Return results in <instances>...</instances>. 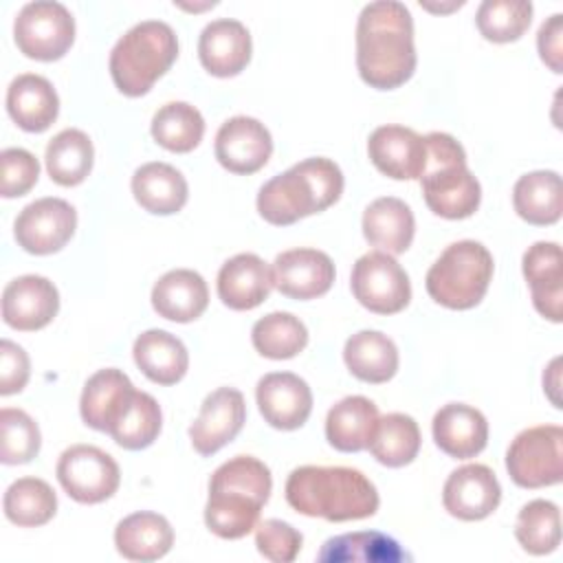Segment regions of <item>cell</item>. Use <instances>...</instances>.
<instances>
[{
    "label": "cell",
    "mask_w": 563,
    "mask_h": 563,
    "mask_svg": "<svg viewBox=\"0 0 563 563\" xmlns=\"http://www.w3.org/2000/svg\"><path fill=\"white\" fill-rule=\"evenodd\" d=\"M134 363L156 385L178 383L189 367L185 343L165 330L141 332L132 347Z\"/></svg>",
    "instance_id": "29"
},
{
    "label": "cell",
    "mask_w": 563,
    "mask_h": 563,
    "mask_svg": "<svg viewBox=\"0 0 563 563\" xmlns=\"http://www.w3.org/2000/svg\"><path fill=\"white\" fill-rule=\"evenodd\" d=\"M29 374H31V365H29L26 352L18 343L2 339V343H0V394L11 396V394L22 391L24 385L29 383Z\"/></svg>",
    "instance_id": "46"
},
{
    "label": "cell",
    "mask_w": 563,
    "mask_h": 563,
    "mask_svg": "<svg viewBox=\"0 0 563 563\" xmlns=\"http://www.w3.org/2000/svg\"><path fill=\"white\" fill-rule=\"evenodd\" d=\"M286 501L299 515L328 521H356L378 510V490L358 468L299 466L286 479Z\"/></svg>",
    "instance_id": "2"
},
{
    "label": "cell",
    "mask_w": 563,
    "mask_h": 563,
    "mask_svg": "<svg viewBox=\"0 0 563 563\" xmlns=\"http://www.w3.org/2000/svg\"><path fill=\"white\" fill-rule=\"evenodd\" d=\"M493 279V255L475 240H460L444 249L427 273L429 297L451 310L475 308Z\"/></svg>",
    "instance_id": "7"
},
{
    "label": "cell",
    "mask_w": 563,
    "mask_h": 563,
    "mask_svg": "<svg viewBox=\"0 0 563 563\" xmlns=\"http://www.w3.org/2000/svg\"><path fill=\"white\" fill-rule=\"evenodd\" d=\"M367 154L374 167L394 180H416L427 165L424 136L405 125H380L369 134Z\"/></svg>",
    "instance_id": "18"
},
{
    "label": "cell",
    "mask_w": 563,
    "mask_h": 563,
    "mask_svg": "<svg viewBox=\"0 0 563 563\" xmlns=\"http://www.w3.org/2000/svg\"><path fill=\"white\" fill-rule=\"evenodd\" d=\"M515 537L521 548L534 556L554 552L561 543L559 506L548 499L528 501L517 515Z\"/></svg>",
    "instance_id": "40"
},
{
    "label": "cell",
    "mask_w": 563,
    "mask_h": 563,
    "mask_svg": "<svg viewBox=\"0 0 563 563\" xmlns=\"http://www.w3.org/2000/svg\"><path fill=\"white\" fill-rule=\"evenodd\" d=\"M501 486L486 464H464L455 468L442 488V504L451 517L479 521L497 510Z\"/></svg>",
    "instance_id": "14"
},
{
    "label": "cell",
    "mask_w": 563,
    "mask_h": 563,
    "mask_svg": "<svg viewBox=\"0 0 563 563\" xmlns=\"http://www.w3.org/2000/svg\"><path fill=\"white\" fill-rule=\"evenodd\" d=\"M378 418V409L369 398L347 396L328 411L325 438L341 453H358L367 449Z\"/></svg>",
    "instance_id": "31"
},
{
    "label": "cell",
    "mask_w": 563,
    "mask_h": 563,
    "mask_svg": "<svg viewBox=\"0 0 563 563\" xmlns=\"http://www.w3.org/2000/svg\"><path fill=\"white\" fill-rule=\"evenodd\" d=\"M343 361L358 380L380 385L398 372V347L378 330H361L345 341Z\"/></svg>",
    "instance_id": "32"
},
{
    "label": "cell",
    "mask_w": 563,
    "mask_h": 563,
    "mask_svg": "<svg viewBox=\"0 0 563 563\" xmlns=\"http://www.w3.org/2000/svg\"><path fill=\"white\" fill-rule=\"evenodd\" d=\"M273 290V271L255 253L227 260L218 273V297L231 310H253Z\"/></svg>",
    "instance_id": "24"
},
{
    "label": "cell",
    "mask_w": 563,
    "mask_h": 563,
    "mask_svg": "<svg viewBox=\"0 0 563 563\" xmlns=\"http://www.w3.org/2000/svg\"><path fill=\"white\" fill-rule=\"evenodd\" d=\"M343 194V174L330 158H306L266 180L257 194L260 216L275 227L292 224L332 207Z\"/></svg>",
    "instance_id": "4"
},
{
    "label": "cell",
    "mask_w": 563,
    "mask_h": 563,
    "mask_svg": "<svg viewBox=\"0 0 563 563\" xmlns=\"http://www.w3.org/2000/svg\"><path fill=\"white\" fill-rule=\"evenodd\" d=\"M92 141L86 132L77 128H66L57 132L46 145V172L51 180L62 187H75L86 180L92 169Z\"/></svg>",
    "instance_id": "35"
},
{
    "label": "cell",
    "mask_w": 563,
    "mask_h": 563,
    "mask_svg": "<svg viewBox=\"0 0 563 563\" xmlns=\"http://www.w3.org/2000/svg\"><path fill=\"white\" fill-rule=\"evenodd\" d=\"M244 420L246 405L242 391L233 387H218L202 400L200 413L189 427V440L200 455L209 457L242 431Z\"/></svg>",
    "instance_id": "13"
},
{
    "label": "cell",
    "mask_w": 563,
    "mask_h": 563,
    "mask_svg": "<svg viewBox=\"0 0 563 563\" xmlns=\"http://www.w3.org/2000/svg\"><path fill=\"white\" fill-rule=\"evenodd\" d=\"M178 57V37L161 20H145L125 31L110 53V77L125 97L150 92Z\"/></svg>",
    "instance_id": "6"
},
{
    "label": "cell",
    "mask_w": 563,
    "mask_h": 563,
    "mask_svg": "<svg viewBox=\"0 0 563 563\" xmlns=\"http://www.w3.org/2000/svg\"><path fill=\"white\" fill-rule=\"evenodd\" d=\"M273 154V139L266 125L253 117H231L216 134V158L233 174L260 172Z\"/></svg>",
    "instance_id": "15"
},
{
    "label": "cell",
    "mask_w": 563,
    "mask_h": 563,
    "mask_svg": "<svg viewBox=\"0 0 563 563\" xmlns=\"http://www.w3.org/2000/svg\"><path fill=\"white\" fill-rule=\"evenodd\" d=\"M537 48H539V57L548 64V68L552 73H561L563 64H561V55H563V15L554 13L550 15L539 33H537Z\"/></svg>",
    "instance_id": "47"
},
{
    "label": "cell",
    "mask_w": 563,
    "mask_h": 563,
    "mask_svg": "<svg viewBox=\"0 0 563 563\" xmlns=\"http://www.w3.org/2000/svg\"><path fill=\"white\" fill-rule=\"evenodd\" d=\"M523 277L539 314L561 323L563 319V257L556 242H534L523 253Z\"/></svg>",
    "instance_id": "22"
},
{
    "label": "cell",
    "mask_w": 563,
    "mask_h": 563,
    "mask_svg": "<svg viewBox=\"0 0 563 563\" xmlns=\"http://www.w3.org/2000/svg\"><path fill=\"white\" fill-rule=\"evenodd\" d=\"M367 449L376 462L389 468H400L413 462L420 451L418 422L407 413H387L378 418Z\"/></svg>",
    "instance_id": "36"
},
{
    "label": "cell",
    "mask_w": 563,
    "mask_h": 563,
    "mask_svg": "<svg viewBox=\"0 0 563 563\" xmlns=\"http://www.w3.org/2000/svg\"><path fill=\"white\" fill-rule=\"evenodd\" d=\"M255 400L264 420L282 431L299 429L312 411V391L292 372H273L257 380Z\"/></svg>",
    "instance_id": "17"
},
{
    "label": "cell",
    "mask_w": 563,
    "mask_h": 563,
    "mask_svg": "<svg viewBox=\"0 0 563 563\" xmlns=\"http://www.w3.org/2000/svg\"><path fill=\"white\" fill-rule=\"evenodd\" d=\"M7 112L24 132H44L57 119L59 99L46 77L24 73L9 84Z\"/></svg>",
    "instance_id": "25"
},
{
    "label": "cell",
    "mask_w": 563,
    "mask_h": 563,
    "mask_svg": "<svg viewBox=\"0 0 563 563\" xmlns=\"http://www.w3.org/2000/svg\"><path fill=\"white\" fill-rule=\"evenodd\" d=\"M59 310V292L42 275H22L2 290V319L9 328L33 332L53 321Z\"/></svg>",
    "instance_id": "16"
},
{
    "label": "cell",
    "mask_w": 563,
    "mask_h": 563,
    "mask_svg": "<svg viewBox=\"0 0 563 563\" xmlns=\"http://www.w3.org/2000/svg\"><path fill=\"white\" fill-rule=\"evenodd\" d=\"M512 207L521 220L534 227L559 222L563 211L561 176L552 169L523 174L512 189Z\"/></svg>",
    "instance_id": "33"
},
{
    "label": "cell",
    "mask_w": 563,
    "mask_h": 563,
    "mask_svg": "<svg viewBox=\"0 0 563 563\" xmlns=\"http://www.w3.org/2000/svg\"><path fill=\"white\" fill-rule=\"evenodd\" d=\"M431 431L440 451L457 460L475 457L488 442V422L484 413L464 402L440 407L433 416Z\"/></svg>",
    "instance_id": "23"
},
{
    "label": "cell",
    "mask_w": 563,
    "mask_h": 563,
    "mask_svg": "<svg viewBox=\"0 0 563 563\" xmlns=\"http://www.w3.org/2000/svg\"><path fill=\"white\" fill-rule=\"evenodd\" d=\"M427 165L420 176L427 207L446 220H462L477 211L482 187L466 167L464 147L446 132L424 134Z\"/></svg>",
    "instance_id": "5"
},
{
    "label": "cell",
    "mask_w": 563,
    "mask_h": 563,
    "mask_svg": "<svg viewBox=\"0 0 563 563\" xmlns=\"http://www.w3.org/2000/svg\"><path fill=\"white\" fill-rule=\"evenodd\" d=\"M0 460L2 464H26L40 453L42 435L37 422L22 409L4 407L0 411Z\"/></svg>",
    "instance_id": "43"
},
{
    "label": "cell",
    "mask_w": 563,
    "mask_h": 563,
    "mask_svg": "<svg viewBox=\"0 0 563 563\" xmlns=\"http://www.w3.org/2000/svg\"><path fill=\"white\" fill-rule=\"evenodd\" d=\"M484 40L506 44L519 40L532 22V2L528 0H484L475 15Z\"/></svg>",
    "instance_id": "42"
},
{
    "label": "cell",
    "mask_w": 563,
    "mask_h": 563,
    "mask_svg": "<svg viewBox=\"0 0 563 563\" xmlns=\"http://www.w3.org/2000/svg\"><path fill=\"white\" fill-rule=\"evenodd\" d=\"M57 479L79 504H101L110 499L121 482L114 457L92 444H75L59 455Z\"/></svg>",
    "instance_id": "11"
},
{
    "label": "cell",
    "mask_w": 563,
    "mask_h": 563,
    "mask_svg": "<svg viewBox=\"0 0 563 563\" xmlns=\"http://www.w3.org/2000/svg\"><path fill=\"white\" fill-rule=\"evenodd\" d=\"M251 33L231 18L209 22L198 40V57L207 73L216 77L240 75L251 59Z\"/></svg>",
    "instance_id": "20"
},
{
    "label": "cell",
    "mask_w": 563,
    "mask_h": 563,
    "mask_svg": "<svg viewBox=\"0 0 563 563\" xmlns=\"http://www.w3.org/2000/svg\"><path fill=\"white\" fill-rule=\"evenodd\" d=\"M114 545L117 552L130 561H156L172 550L174 530L158 512H132L117 523Z\"/></svg>",
    "instance_id": "28"
},
{
    "label": "cell",
    "mask_w": 563,
    "mask_h": 563,
    "mask_svg": "<svg viewBox=\"0 0 563 563\" xmlns=\"http://www.w3.org/2000/svg\"><path fill=\"white\" fill-rule=\"evenodd\" d=\"M161 427L163 413L156 398L147 391L136 389L125 413L119 418L108 435H112V440L128 451H141L158 438Z\"/></svg>",
    "instance_id": "41"
},
{
    "label": "cell",
    "mask_w": 563,
    "mask_h": 563,
    "mask_svg": "<svg viewBox=\"0 0 563 563\" xmlns=\"http://www.w3.org/2000/svg\"><path fill=\"white\" fill-rule=\"evenodd\" d=\"M273 490V477L253 455H235L209 479L205 523L220 539H242L257 528L260 512Z\"/></svg>",
    "instance_id": "3"
},
{
    "label": "cell",
    "mask_w": 563,
    "mask_h": 563,
    "mask_svg": "<svg viewBox=\"0 0 563 563\" xmlns=\"http://www.w3.org/2000/svg\"><path fill=\"white\" fill-rule=\"evenodd\" d=\"M303 537L297 528L282 519H264L255 530L257 552L273 563H290L301 550Z\"/></svg>",
    "instance_id": "44"
},
{
    "label": "cell",
    "mask_w": 563,
    "mask_h": 563,
    "mask_svg": "<svg viewBox=\"0 0 563 563\" xmlns=\"http://www.w3.org/2000/svg\"><path fill=\"white\" fill-rule=\"evenodd\" d=\"M77 229V211L62 198H40L26 205L13 224L15 242L33 255L57 253Z\"/></svg>",
    "instance_id": "12"
},
{
    "label": "cell",
    "mask_w": 563,
    "mask_h": 563,
    "mask_svg": "<svg viewBox=\"0 0 563 563\" xmlns=\"http://www.w3.org/2000/svg\"><path fill=\"white\" fill-rule=\"evenodd\" d=\"M2 167V183L0 194L4 198H18L31 191V187L40 178V163L37 158L22 147H7L0 154Z\"/></svg>",
    "instance_id": "45"
},
{
    "label": "cell",
    "mask_w": 563,
    "mask_h": 563,
    "mask_svg": "<svg viewBox=\"0 0 563 563\" xmlns=\"http://www.w3.org/2000/svg\"><path fill=\"white\" fill-rule=\"evenodd\" d=\"M2 506L11 523L35 528L53 519L57 510V495L48 482L40 477H20L7 488Z\"/></svg>",
    "instance_id": "38"
},
{
    "label": "cell",
    "mask_w": 563,
    "mask_h": 563,
    "mask_svg": "<svg viewBox=\"0 0 563 563\" xmlns=\"http://www.w3.org/2000/svg\"><path fill=\"white\" fill-rule=\"evenodd\" d=\"M506 471L521 488L559 484L563 479V429L539 424L517 433L506 451Z\"/></svg>",
    "instance_id": "8"
},
{
    "label": "cell",
    "mask_w": 563,
    "mask_h": 563,
    "mask_svg": "<svg viewBox=\"0 0 563 563\" xmlns=\"http://www.w3.org/2000/svg\"><path fill=\"white\" fill-rule=\"evenodd\" d=\"M411 556L400 543L378 530H361L332 537L317 554L321 563H400Z\"/></svg>",
    "instance_id": "34"
},
{
    "label": "cell",
    "mask_w": 563,
    "mask_h": 563,
    "mask_svg": "<svg viewBox=\"0 0 563 563\" xmlns=\"http://www.w3.org/2000/svg\"><path fill=\"white\" fill-rule=\"evenodd\" d=\"M354 299L376 314H396L411 299V284L405 268L383 251L356 260L350 277Z\"/></svg>",
    "instance_id": "10"
},
{
    "label": "cell",
    "mask_w": 563,
    "mask_h": 563,
    "mask_svg": "<svg viewBox=\"0 0 563 563\" xmlns=\"http://www.w3.org/2000/svg\"><path fill=\"white\" fill-rule=\"evenodd\" d=\"M416 220L405 200L394 196L376 198L363 211L365 240L389 255H400L411 246Z\"/></svg>",
    "instance_id": "27"
},
{
    "label": "cell",
    "mask_w": 563,
    "mask_h": 563,
    "mask_svg": "<svg viewBox=\"0 0 563 563\" xmlns=\"http://www.w3.org/2000/svg\"><path fill=\"white\" fill-rule=\"evenodd\" d=\"M209 303V288L200 273L176 268L165 273L152 288V306L158 317L189 323L196 321Z\"/></svg>",
    "instance_id": "26"
},
{
    "label": "cell",
    "mask_w": 563,
    "mask_h": 563,
    "mask_svg": "<svg viewBox=\"0 0 563 563\" xmlns=\"http://www.w3.org/2000/svg\"><path fill=\"white\" fill-rule=\"evenodd\" d=\"M273 286L290 299H314L330 290L334 264L317 249H290L273 262Z\"/></svg>",
    "instance_id": "19"
},
{
    "label": "cell",
    "mask_w": 563,
    "mask_h": 563,
    "mask_svg": "<svg viewBox=\"0 0 563 563\" xmlns=\"http://www.w3.org/2000/svg\"><path fill=\"white\" fill-rule=\"evenodd\" d=\"M356 68L376 90H394L416 70L413 20L396 0H376L363 7L356 22Z\"/></svg>",
    "instance_id": "1"
},
{
    "label": "cell",
    "mask_w": 563,
    "mask_h": 563,
    "mask_svg": "<svg viewBox=\"0 0 563 563\" xmlns=\"http://www.w3.org/2000/svg\"><path fill=\"white\" fill-rule=\"evenodd\" d=\"M205 134V119L198 108L187 101H169L152 117L154 141L176 154L191 152Z\"/></svg>",
    "instance_id": "37"
},
{
    "label": "cell",
    "mask_w": 563,
    "mask_h": 563,
    "mask_svg": "<svg viewBox=\"0 0 563 563\" xmlns=\"http://www.w3.org/2000/svg\"><path fill=\"white\" fill-rule=\"evenodd\" d=\"M134 200L150 213L172 216L187 202L189 189L185 176L167 163H145L132 176Z\"/></svg>",
    "instance_id": "30"
},
{
    "label": "cell",
    "mask_w": 563,
    "mask_h": 563,
    "mask_svg": "<svg viewBox=\"0 0 563 563\" xmlns=\"http://www.w3.org/2000/svg\"><path fill=\"white\" fill-rule=\"evenodd\" d=\"M134 391L132 380L121 369H99L84 385L79 400L81 420L97 431L110 433L132 402Z\"/></svg>",
    "instance_id": "21"
},
{
    "label": "cell",
    "mask_w": 563,
    "mask_h": 563,
    "mask_svg": "<svg viewBox=\"0 0 563 563\" xmlns=\"http://www.w3.org/2000/svg\"><path fill=\"white\" fill-rule=\"evenodd\" d=\"M251 341L262 356L284 361L297 356L308 345V330L290 312H271L255 321Z\"/></svg>",
    "instance_id": "39"
},
{
    "label": "cell",
    "mask_w": 563,
    "mask_h": 563,
    "mask_svg": "<svg viewBox=\"0 0 563 563\" xmlns=\"http://www.w3.org/2000/svg\"><path fill=\"white\" fill-rule=\"evenodd\" d=\"M13 37L26 57L55 62L75 42V18L62 2L35 0L20 9L13 22Z\"/></svg>",
    "instance_id": "9"
}]
</instances>
